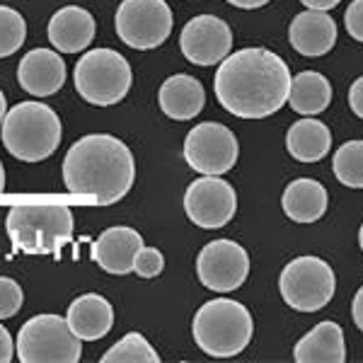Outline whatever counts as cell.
Returning a JSON list of instances; mask_svg holds the SVG:
<instances>
[{"label":"cell","instance_id":"6da1fadb","mask_svg":"<svg viewBox=\"0 0 363 363\" xmlns=\"http://www.w3.org/2000/svg\"><path fill=\"white\" fill-rule=\"evenodd\" d=\"M291 80V68L284 58L252 46L220 61L213 90L220 107L238 119H267L289 102Z\"/></svg>","mask_w":363,"mask_h":363},{"label":"cell","instance_id":"7a4b0ae2","mask_svg":"<svg viewBox=\"0 0 363 363\" xmlns=\"http://www.w3.org/2000/svg\"><path fill=\"white\" fill-rule=\"evenodd\" d=\"M136 182V160L124 140L90 133L75 140L63 157V184L70 194L99 203L121 201Z\"/></svg>","mask_w":363,"mask_h":363},{"label":"cell","instance_id":"3957f363","mask_svg":"<svg viewBox=\"0 0 363 363\" xmlns=\"http://www.w3.org/2000/svg\"><path fill=\"white\" fill-rule=\"evenodd\" d=\"M191 335L196 347L211 359H233L250 347L255 322L242 303L233 298H213L196 310Z\"/></svg>","mask_w":363,"mask_h":363},{"label":"cell","instance_id":"277c9868","mask_svg":"<svg viewBox=\"0 0 363 363\" xmlns=\"http://www.w3.org/2000/svg\"><path fill=\"white\" fill-rule=\"evenodd\" d=\"M3 145L22 162H42L61 145V119L44 102H20L3 119Z\"/></svg>","mask_w":363,"mask_h":363},{"label":"cell","instance_id":"5b68a950","mask_svg":"<svg viewBox=\"0 0 363 363\" xmlns=\"http://www.w3.org/2000/svg\"><path fill=\"white\" fill-rule=\"evenodd\" d=\"M8 235L22 255H58L73 238V213L61 203H22L8 213Z\"/></svg>","mask_w":363,"mask_h":363},{"label":"cell","instance_id":"8992f818","mask_svg":"<svg viewBox=\"0 0 363 363\" xmlns=\"http://www.w3.org/2000/svg\"><path fill=\"white\" fill-rule=\"evenodd\" d=\"M73 83L87 104L109 107L121 102L131 90V66L119 51L92 49L75 63Z\"/></svg>","mask_w":363,"mask_h":363},{"label":"cell","instance_id":"52a82bcc","mask_svg":"<svg viewBox=\"0 0 363 363\" xmlns=\"http://www.w3.org/2000/svg\"><path fill=\"white\" fill-rule=\"evenodd\" d=\"M15 356L22 363H78L83 359V344L70 332L66 318L34 315L20 327Z\"/></svg>","mask_w":363,"mask_h":363},{"label":"cell","instance_id":"ba28073f","mask_svg":"<svg viewBox=\"0 0 363 363\" xmlns=\"http://www.w3.org/2000/svg\"><path fill=\"white\" fill-rule=\"evenodd\" d=\"M279 291L289 308L298 313H318L335 298V269L315 255L296 257L281 272Z\"/></svg>","mask_w":363,"mask_h":363},{"label":"cell","instance_id":"9c48e42d","mask_svg":"<svg viewBox=\"0 0 363 363\" xmlns=\"http://www.w3.org/2000/svg\"><path fill=\"white\" fill-rule=\"evenodd\" d=\"M114 27L131 49H157L172 32V10L165 0H124L116 10Z\"/></svg>","mask_w":363,"mask_h":363},{"label":"cell","instance_id":"30bf717a","mask_svg":"<svg viewBox=\"0 0 363 363\" xmlns=\"http://www.w3.org/2000/svg\"><path fill=\"white\" fill-rule=\"evenodd\" d=\"M240 145L235 133L218 121H201L186 133L184 160L199 174H225L235 167Z\"/></svg>","mask_w":363,"mask_h":363},{"label":"cell","instance_id":"8fae6325","mask_svg":"<svg viewBox=\"0 0 363 363\" xmlns=\"http://www.w3.org/2000/svg\"><path fill=\"white\" fill-rule=\"evenodd\" d=\"M186 218L203 230L223 228L238 213V194L233 184L220 179V174H203L194 179L184 191Z\"/></svg>","mask_w":363,"mask_h":363},{"label":"cell","instance_id":"7c38bea8","mask_svg":"<svg viewBox=\"0 0 363 363\" xmlns=\"http://www.w3.org/2000/svg\"><path fill=\"white\" fill-rule=\"evenodd\" d=\"M196 274L206 289L230 294L250 277V255L233 240H213L196 257Z\"/></svg>","mask_w":363,"mask_h":363},{"label":"cell","instance_id":"4fadbf2b","mask_svg":"<svg viewBox=\"0 0 363 363\" xmlns=\"http://www.w3.org/2000/svg\"><path fill=\"white\" fill-rule=\"evenodd\" d=\"M182 54L194 66L220 63L233 49V29L216 15H199L189 20L179 34Z\"/></svg>","mask_w":363,"mask_h":363},{"label":"cell","instance_id":"5bb4252c","mask_svg":"<svg viewBox=\"0 0 363 363\" xmlns=\"http://www.w3.org/2000/svg\"><path fill=\"white\" fill-rule=\"evenodd\" d=\"M17 80L25 92L34 97H51L66 83V63L51 49H32L20 61Z\"/></svg>","mask_w":363,"mask_h":363},{"label":"cell","instance_id":"9a60e30c","mask_svg":"<svg viewBox=\"0 0 363 363\" xmlns=\"http://www.w3.org/2000/svg\"><path fill=\"white\" fill-rule=\"evenodd\" d=\"M140 247H143V238L138 230L128 225H116L97 238V242L92 245V259L107 274L126 277L133 272V259Z\"/></svg>","mask_w":363,"mask_h":363},{"label":"cell","instance_id":"2e32d148","mask_svg":"<svg viewBox=\"0 0 363 363\" xmlns=\"http://www.w3.org/2000/svg\"><path fill=\"white\" fill-rule=\"evenodd\" d=\"M289 42L301 56H325L337 44V22L325 10L298 13L289 27Z\"/></svg>","mask_w":363,"mask_h":363},{"label":"cell","instance_id":"e0dca14e","mask_svg":"<svg viewBox=\"0 0 363 363\" xmlns=\"http://www.w3.org/2000/svg\"><path fill=\"white\" fill-rule=\"evenodd\" d=\"M95 17L78 5H68L49 20V42L56 51L63 54H78L85 51L95 39Z\"/></svg>","mask_w":363,"mask_h":363},{"label":"cell","instance_id":"ac0fdd59","mask_svg":"<svg viewBox=\"0 0 363 363\" xmlns=\"http://www.w3.org/2000/svg\"><path fill=\"white\" fill-rule=\"evenodd\" d=\"M66 322L75 337L80 342H97V339L107 337L114 325V308L107 298L97 294L78 296L70 303Z\"/></svg>","mask_w":363,"mask_h":363},{"label":"cell","instance_id":"d6986e66","mask_svg":"<svg viewBox=\"0 0 363 363\" xmlns=\"http://www.w3.org/2000/svg\"><path fill=\"white\" fill-rule=\"evenodd\" d=\"M296 363H344L347 344L344 330L332 320L318 322L294 349Z\"/></svg>","mask_w":363,"mask_h":363},{"label":"cell","instance_id":"ffe728a7","mask_svg":"<svg viewBox=\"0 0 363 363\" xmlns=\"http://www.w3.org/2000/svg\"><path fill=\"white\" fill-rule=\"evenodd\" d=\"M160 109L169 119L174 121H189L201 114L203 102H206V92L203 85L199 83L194 75L177 73L169 78L160 87Z\"/></svg>","mask_w":363,"mask_h":363},{"label":"cell","instance_id":"44dd1931","mask_svg":"<svg viewBox=\"0 0 363 363\" xmlns=\"http://www.w3.org/2000/svg\"><path fill=\"white\" fill-rule=\"evenodd\" d=\"M327 203H330L327 189L318 179L310 177L294 179L284 189V196H281L284 213L294 223H315V220H320L327 211Z\"/></svg>","mask_w":363,"mask_h":363},{"label":"cell","instance_id":"7402d4cb","mask_svg":"<svg viewBox=\"0 0 363 363\" xmlns=\"http://www.w3.org/2000/svg\"><path fill=\"white\" fill-rule=\"evenodd\" d=\"M332 131L325 121L303 116L286 131V150L298 162H320L330 155Z\"/></svg>","mask_w":363,"mask_h":363},{"label":"cell","instance_id":"603a6c76","mask_svg":"<svg viewBox=\"0 0 363 363\" xmlns=\"http://www.w3.org/2000/svg\"><path fill=\"white\" fill-rule=\"evenodd\" d=\"M332 102V85L318 70H303L291 80L289 104L303 116L322 114Z\"/></svg>","mask_w":363,"mask_h":363},{"label":"cell","instance_id":"cb8c5ba5","mask_svg":"<svg viewBox=\"0 0 363 363\" xmlns=\"http://www.w3.org/2000/svg\"><path fill=\"white\" fill-rule=\"evenodd\" d=\"M102 363H160V354L150 347V342L140 332L128 335L116 342L107 354L99 359Z\"/></svg>","mask_w":363,"mask_h":363},{"label":"cell","instance_id":"d4e9b609","mask_svg":"<svg viewBox=\"0 0 363 363\" xmlns=\"http://www.w3.org/2000/svg\"><path fill=\"white\" fill-rule=\"evenodd\" d=\"M335 177L344 186L363 189V140H349L335 153L332 160Z\"/></svg>","mask_w":363,"mask_h":363},{"label":"cell","instance_id":"484cf974","mask_svg":"<svg viewBox=\"0 0 363 363\" xmlns=\"http://www.w3.org/2000/svg\"><path fill=\"white\" fill-rule=\"evenodd\" d=\"M27 39V22L15 8L0 5V58L13 56Z\"/></svg>","mask_w":363,"mask_h":363},{"label":"cell","instance_id":"4316f807","mask_svg":"<svg viewBox=\"0 0 363 363\" xmlns=\"http://www.w3.org/2000/svg\"><path fill=\"white\" fill-rule=\"evenodd\" d=\"M25 294H22L20 284L10 277H0V320L15 318L22 308Z\"/></svg>","mask_w":363,"mask_h":363},{"label":"cell","instance_id":"83f0119b","mask_svg":"<svg viewBox=\"0 0 363 363\" xmlns=\"http://www.w3.org/2000/svg\"><path fill=\"white\" fill-rule=\"evenodd\" d=\"M162 269H165V257H162V252L143 245V247L138 250L136 259H133V272H136L140 279H155L162 274Z\"/></svg>","mask_w":363,"mask_h":363},{"label":"cell","instance_id":"f1b7e54d","mask_svg":"<svg viewBox=\"0 0 363 363\" xmlns=\"http://www.w3.org/2000/svg\"><path fill=\"white\" fill-rule=\"evenodd\" d=\"M344 27L349 37L363 44V0H354L344 13Z\"/></svg>","mask_w":363,"mask_h":363},{"label":"cell","instance_id":"f546056e","mask_svg":"<svg viewBox=\"0 0 363 363\" xmlns=\"http://www.w3.org/2000/svg\"><path fill=\"white\" fill-rule=\"evenodd\" d=\"M349 107L359 119H363V75L356 78L349 87Z\"/></svg>","mask_w":363,"mask_h":363},{"label":"cell","instance_id":"4dcf8cb0","mask_svg":"<svg viewBox=\"0 0 363 363\" xmlns=\"http://www.w3.org/2000/svg\"><path fill=\"white\" fill-rule=\"evenodd\" d=\"M15 359V344H13V337L10 332L0 325V363H10Z\"/></svg>","mask_w":363,"mask_h":363},{"label":"cell","instance_id":"1f68e13d","mask_svg":"<svg viewBox=\"0 0 363 363\" xmlns=\"http://www.w3.org/2000/svg\"><path fill=\"white\" fill-rule=\"evenodd\" d=\"M351 318H354L356 322V327L363 332V286L359 291H356V296H354V303H351Z\"/></svg>","mask_w":363,"mask_h":363},{"label":"cell","instance_id":"d6a6232c","mask_svg":"<svg viewBox=\"0 0 363 363\" xmlns=\"http://www.w3.org/2000/svg\"><path fill=\"white\" fill-rule=\"evenodd\" d=\"M303 5H306L308 10H325V13H330V10H335L342 0H301Z\"/></svg>","mask_w":363,"mask_h":363},{"label":"cell","instance_id":"836d02e7","mask_svg":"<svg viewBox=\"0 0 363 363\" xmlns=\"http://www.w3.org/2000/svg\"><path fill=\"white\" fill-rule=\"evenodd\" d=\"M230 5H235L240 10H257V8H264L267 3H272V0H228Z\"/></svg>","mask_w":363,"mask_h":363},{"label":"cell","instance_id":"e575fe53","mask_svg":"<svg viewBox=\"0 0 363 363\" xmlns=\"http://www.w3.org/2000/svg\"><path fill=\"white\" fill-rule=\"evenodd\" d=\"M5 114H8V102H5V95L0 92V126H3Z\"/></svg>","mask_w":363,"mask_h":363},{"label":"cell","instance_id":"d590c367","mask_svg":"<svg viewBox=\"0 0 363 363\" xmlns=\"http://www.w3.org/2000/svg\"><path fill=\"white\" fill-rule=\"evenodd\" d=\"M3 189H5V167L0 162V194H3Z\"/></svg>","mask_w":363,"mask_h":363},{"label":"cell","instance_id":"8d00e7d4","mask_svg":"<svg viewBox=\"0 0 363 363\" xmlns=\"http://www.w3.org/2000/svg\"><path fill=\"white\" fill-rule=\"evenodd\" d=\"M359 245H361V250H363V223H361V230H359Z\"/></svg>","mask_w":363,"mask_h":363}]
</instances>
